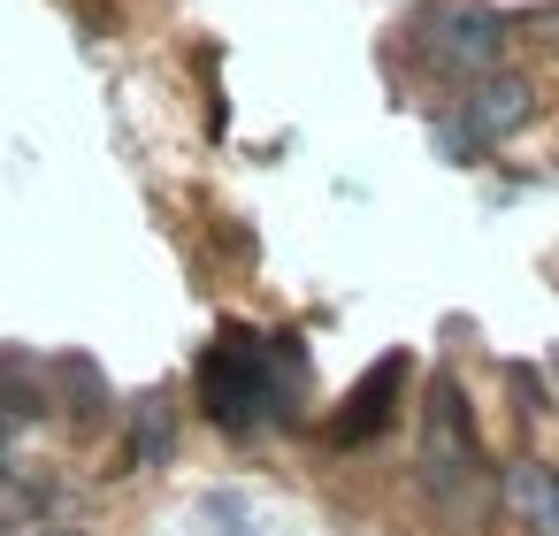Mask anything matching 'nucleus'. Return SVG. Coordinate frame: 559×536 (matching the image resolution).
<instances>
[{"label": "nucleus", "instance_id": "8", "mask_svg": "<svg viewBox=\"0 0 559 536\" xmlns=\"http://www.w3.org/2000/svg\"><path fill=\"white\" fill-rule=\"evenodd\" d=\"M39 513H47V490L24 483L16 467H0V528H39Z\"/></svg>", "mask_w": 559, "mask_h": 536}, {"label": "nucleus", "instance_id": "3", "mask_svg": "<svg viewBox=\"0 0 559 536\" xmlns=\"http://www.w3.org/2000/svg\"><path fill=\"white\" fill-rule=\"evenodd\" d=\"M536 78H521V70H490V78H475V85H460V123L483 139V146H498V139H513V131H528L536 123Z\"/></svg>", "mask_w": 559, "mask_h": 536}, {"label": "nucleus", "instance_id": "5", "mask_svg": "<svg viewBox=\"0 0 559 536\" xmlns=\"http://www.w3.org/2000/svg\"><path fill=\"white\" fill-rule=\"evenodd\" d=\"M399 376H406V360L391 353V360H383V368H376V376H368V383H360V391L345 398V414L330 421V444H368V437H383V429H391V398H399Z\"/></svg>", "mask_w": 559, "mask_h": 536}, {"label": "nucleus", "instance_id": "7", "mask_svg": "<svg viewBox=\"0 0 559 536\" xmlns=\"http://www.w3.org/2000/svg\"><path fill=\"white\" fill-rule=\"evenodd\" d=\"M62 398H70V414H78V429H93L100 414H108V376L85 360V353H70L62 360Z\"/></svg>", "mask_w": 559, "mask_h": 536}, {"label": "nucleus", "instance_id": "9", "mask_svg": "<svg viewBox=\"0 0 559 536\" xmlns=\"http://www.w3.org/2000/svg\"><path fill=\"white\" fill-rule=\"evenodd\" d=\"M24 421H39V391H24V383H16L9 398H0V460H9V444H16V429H24Z\"/></svg>", "mask_w": 559, "mask_h": 536}, {"label": "nucleus", "instance_id": "1", "mask_svg": "<svg viewBox=\"0 0 559 536\" xmlns=\"http://www.w3.org/2000/svg\"><path fill=\"white\" fill-rule=\"evenodd\" d=\"M513 24L498 16V9H483V0H437V9L421 16V55L444 70V78H460V85H475V78H490V70H506V39Z\"/></svg>", "mask_w": 559, "mask_h": 536}, {"label": "nucleus", "instance_id": "10", "mask_svg": "<svg viewBox=\"0 0 559 536\" xmlns=\"http://www.w3.org/2000/svg\"><path fill=\"white\" fill-rule=\"evenodd\" d=\"M39 536H78V528H39Z\"/></svg>", "mask_w": 559, "mask_h": 536}, {"label": "nucleus", "instance_id": "4", "mask_svg": "<svg viewBox=\"0 0 559 536\" xmlns=\"http://www.w3.org/2000/svg\"><path fill=\"white\" fill-rule=\"evenodd\" d=\"M498 505H506L521 528L559 536V467H544V460H513V467L498 475Z\"/></svg>", "mask_w": 559, "mask_h": 536}, {"label": "nucleus", "instance_id": "6", "mask_svg": "<svg viewBox=\"0 0 559 536\" xmlns=\"http://www.w3.org/2000/svg\"><path fill=\"white\" fill-rule=\"evenodd\" d=\"M169 460H177V406L139 398L131 406V467H169Z\"/></svg>", "mask_w": 559, "mask_h": 536}, {"label": "nucleus", "instance_id": "2", "mask_svg": "<svg viewBox=\"0 0 559 536\" xmlns=\"http://www.w3.org/2000/svg\"><path fill=\"white\" fill-rule=\"evenodd\" d=\"M421 475L444 498H460L483 475V444H475V421H467V398H460L452 376H437L429 383V406H421Z\"/></svg>", "mask_w": 559, "mask_h": 536}]
</instances>
